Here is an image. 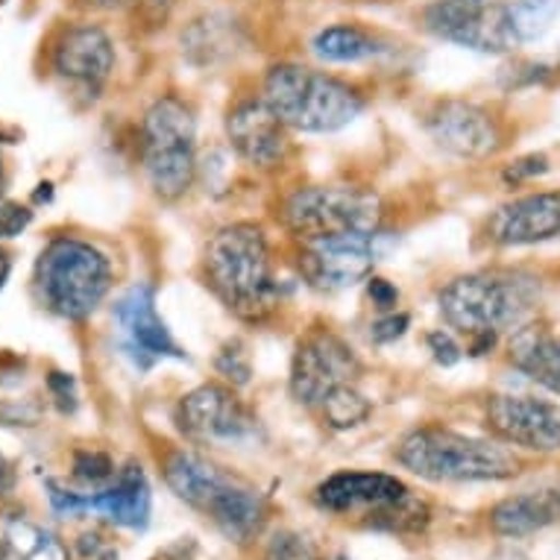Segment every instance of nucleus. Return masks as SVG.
Returning <instances> with one entry per match:
<instances>
[{
  "instance_id": "f257e3e1",
  "label": "nucleus",
  "mask_w": 560,
  "mask_h": 560,
  "mask_svg": "<svg viewBox=\"0 0 560 560\" xmlns=\"http://www.w3.org/2000/svg\"><path fill=\"white\" fill-rule=\"evenodd\" d=\"M540 300V282L523 270H481L452 279L438 296L450 329L467 335L469 355L497 347L502 331L520 329Z\"/></svg>"
},
{
  "instance_id": "f03ea898",
  "label": "nucleus",
  "mask_w": 560,
  "mask_h": 560,
  "mask_svg": "<svg viewBox=\"0 0 560 560\" xmlns=\"http://www.w3.org/2000/svg\"><path fill=\"white\" fill-rule=\"evenodd\" d=\"M206 279L238 320L261 323L279 305L270 247L256 223H230L206 244Z\"/></svg>"
},
{
  "instance_id": "7ed1b4c3",
  "label": "nucleus",
  "mask_w": 560,
  "mask_h": 560,
  "mask_svg": "<svg viewBox=\"0 0 560 560\" xmlns=\"http://www.w3.org/2000/svg\"><path fill=\"white\" fill-rule=\"evenodd\" d=\"M396 460L425 481H505L523 469V460L502 441L423 425L396 446Z\"/></svg>"
},
{
  "instance_id": "20e7f679",
  "label": "nucleus",
  "mask_w": 560,
  "mask_h": 560,
  "mask_svg": "<svg viewBox=\"0 0 560 560\" xmlns=\"http://www.w3.org/2000/svg\"><path fill=\"white\" fill-rule=\"evenodd\" d=\"M261 97L288 129L300 132H338L364 109V97L355 85L303 65H273Z\"/></svg>"
},
{
  "instance_id": "39448f33",
  "label": "nucleus",
  "mask_w": 560,
  "mask_h": 560,
  "mask_svg": "<svg viewBox=\"0 0 560 560\" xmlns=\"http://www.w3.org/2000/svg\"><path fill=\"white\" fill-rule=\"evenodd\" d=\"M112 288V265L80 238H54L36 261V291L47 312L62 320H85Z\"/></svg>"
},
{
  "instance_id": "423d86ee",
  "label": "nucleus",
  "mask_w": 560,
  "mask_h": 560,
  "mask_svg": "<svg viewBox=\"0 0 560 560\" xmlns=\"http://www.w3.org/2000/svg\"><path fill=\"white\" fill-rule=\"evenodd\" d=\"M141 162L159 200L174 202L197 179V120L174 94L159 97L141 120Z\"/></svg>"
},
{
  "instance_id": "0eeeda50",
  "label": "nucleus",
  "mask_w": 560,
  "mask_h": 560,
  "mask_svg": "<svg viewBox=\"0 0 560 560\" xmlns=\"http://www.w3.org/2000/svg\"><path fill=\"white\" fill-rule=\"evenodd\" d=\"M382 200L361 188L312 185L300 188L282 206V221L300 241L329 238L347 232H382Z\"/></svg>"
},
{
  "instance_id": "6e6552de",
  "label": "nucleus",
  "mask_w": 560,
  "mask_h": 560,
  "mask_svg": "<svg viewBox=\"0 0 560 560\" xmlns=\"http://www.w3.org/2000/svg\"><path fill=\"white\" fill-rule=\"evenodd\" d=\"M176 423L185 438L206 446H241L256 441L261 432L249 405L235 394V387L221 382H209L185 394L176 405Z\"/></svg>"
},
{
  "instance_id": "1a4fd4ad",
  "label": "nucleus",
  "mask_w": 560,
  "mask_h": 560,
  "mask_svg": "<svg viewBox=\"0 0 560 560\" xmlns=\"http://www.w3.org/2000/svg\"><path fill=\"white\" fill-rule=\"evenodd\" d=\"M425 30L443 42L481 50V54H508L520 42L514 36L508 3L487 0H434L423 10Z\"/></svg>"
},
{
  "instance_id": "9d476101",
  "label": "nucleus",
  "mask_w": 560,
  "mask_h": 560,
  "mask_svg": "<svg viewBox=\"0 0 560 560\" xmlns=\"http://www.w3.org/2000/svg\"><path fill=\"white\" fill-rule=\"evenodd\" d=\"M382 232H347L329 238L300 241V273L312 288L343 291L368 282L382 256Z\"/></svg>"
},
{
  "instance_id": "9b49d317",
  "label": "nucleus",
  "mask_w": 560,
  "mask_h": 560,
  "mask_svg": "<svg viewBox=\"0 0 560 560\" xmlns=\"http://www.w3.org/2000/svg\"><path fill=\"white\" fill-rule=\"evenodd\" d=\"M361 376V361L347 340L329 329L308 331L291 359V396L300 405H323V399L340 385H352Z\"/></svg>"
},
{
  "instance_id": "f8f14e48",
  "label": "nucleus",
  "mask_w": 560,
  "mask_h": 560,
  "mask_svg": "<svg viewBox=\"0 0 560 560\" xmlns=\"http://www.w3.org/2000/svg\"><path fill=\"white\" fill-rule=\"evenodd\" d=\"M112 317L120 331V347L138 370H150L162 359H188V352L176 343L167 323L162 320L156 308V288L148 282L129 288L112 308Z\"/></svg>"
},
{
  "instance_id": "ddd939ff",
  "label": "nucleus",
  "mask_w": 560,
  "mask_h": 560,
  "mask_svg": "<svg viewBox=\"0 0 560 560\" xmlns=\"http://www.w3.org/2000/svg\"><path fill=\"white\" fill-rule=\"evenodd\" d=\"M487 429L508 446L551 455L560 452V405L537 396L497 394L487 402Z\"/></svg>"
},
{
  "instance_id": "4468645a",
  "label": "nucleus",
  "mask_w": 560,
  "mask_h": 560,
  "mask_svg": "<svg viewBox=\"0 0 560 560\" xmlns=\"http://www.w3.org/2000/svg\"><path fill=\"white\" fill-rule=\"evenodd\" d=\"M425 129L452 156L487 159L502 150L505 136L493 112L469 101H441L425 115Z\"/></svg>"
},
{
  "instance_id": "2eb2a0df",
  "label": "nucleus",
  "mask_w": 560,
  "mask_h": 560,
  "mask_svg": "<svg viewBox=\"0 0 560 560\" xmlns=\"http://www.w3.org/2000/svg\"><path fill=\"white\" fill-rule=\"evenodd\" d=\"M226 138L232 150L238 153L249 167L270 171L288 159L291 138L282 118L267 106L265 97L241 101L226 115Z\"/></svg>"
},
{
  "instance_id": "dca6fc26",
  "label": "nucleus",
  "mask_w": 560,
  "mask_h": 560,
  "mask_svg": "<svg viewBox=\"0 0 560 560\" xmlns=\"http://www.w3.org/2000/svg\"><path fill=\"white\" fill-rule=\"evenodd\" d=\"M485 235L497 247H528L560 235V188L502 202L485 221Z\"/></svg>"
},
{
  "instance_id": "f3484780",
  "label": "nucleus",
  "mask_w": 560,
  "mask_h": 560,
  "mask_svg": "<svg viewBox=\"0 0 560 560\" xmlns=\"http://www.w3.org/2000/svg\"><path fill=\"white\" fill-rule=\"evenodd\" d=\"M411 493V487L387 472H335L314 490V502L329 514H359L368 523L382 508Z\"/></svg>"
},
{
  "instance_id": "a211bd4d",
  "label": "nucleus",
  "mask_w": 560,
  "mask_h": 560,
  "mask_svg": "<svg viewBox=\"0 0 560 560\" xmlns=\"http://www.w3.org/2000/svg\"><path fill=\"white\" fill-rule=\"evenodd\" d=\"M54 68L68 83L101 89L115 71L112 38L106 36V30L94 27V24L68 30L54 47Z\"/></svg>"
},
{
  "instance_id": "6ab92c4d",
  "label": "nucleus",
  "mask_w": 560,
  "mask_h": 560,
  "mask_svg": "<svg viewBox=\"0 0 560 560\" xmlns=\"http://www.w3.org/2000/svg\"><path fill=\"white\" fill-rule=\"evenodd\" d=\"M165 481L176 493V499H183L185 505L209 516V511L218 505V499L235 485V476H230L226 469L206 460L202 455L176 450L165 460Z\"/></svg>"
},
{
  "instance_id": "aec40b11",
  "label": "nucleus",
  "mask_w": 560,
  "mask_h": 560,
  "mask_svg": "<svg viewBox=\"0 0 560 560\" xmlns=\"http://www.w3.org/2000/svg\"><path fill=\"white\" fill-rule=\"evenodd\" d=\"M560 520V490L546 487V490H525L516 497L502 499L490 511V528L499 537L520 540L528 534H537L549 528L551 523Z\"/></svg>"
},
{
  "instance_id": "412c9836",
  "label": "nucleus",
  "mask_w": 560,
  "mask_h": 560,
  "mask_svg": "<svg viewBox=\"0 0 560 560\" xmlns=\"http://www.w3.org/2000/svg\"><path fill=\"white\" fill-rule=\"evenodd\" d=\"M150 508H153V497H150L148 476L138 464H127L109 490L92 497V511H97L120 528H132V532L148 528Z\"/></svg>"
},
{
  "instance_id": "4be33fe9",
  "label": "nucleus",
  "mask_w": 560,
  "mask_h": 560,
  "mask_svg": "<svg viewBox=\"0 0 560 560\" xmlns=\"http://www.w3.org/2000/svg\"><path fill=\"white\" fill-rule=\"evenodd\" d=\"M209 520L214 528L232 542H249L256 540L267 523V499L258 493L256 487L244 485L235 478V485L218 499V505L209 511Z\"/></svg>"
},
{
  "instance_id": "5701e85b",
  "label": "nucleus",
  "mask_w": 560,
  "mask_h": 560,
  "mask_svg": "<svg viewBox=\"0 0 560 560\" xmlns=\"http://www.w3.org/2000/svg\"><path fill=\"white\" fill-rule=\"evenodd\" d=\"M511 361L520 373L560 396V338L540 326H523L511 338Z\"/></svg>"
},
{
  "instance_id": "b1692460",
  "label": "nucleus",
  "mask_w": 560,
  "mask_h": 560,
  "mask_svg": "<svg viewBox=\"0 0 560 560\" xmlns=\"http://www.w3.org/2000/svg\"><path fill=\"white\" fill-rule=\"evenodd\" d=\"M314 56H320L323 62L335 65H349V62H364L378 56L382 45L373 33L352 24H335V27L320 30L312 42Z\"/></svg>"
},
{
  "instance_id": "393cba45",
  "label": "nucleus",
  "mask_w": 560,
  "mask_h": 560,
  "mask_svg": "<svg viewBox=\"0 0 560 560\" xmlns=\"http://www.w3.org/2000/svg\"><path fill=\"white\" fill-rule=\"evenodd\" d=\"M7 546L15 551L19 560H68V549L62 542L27 520H12L7 525Z\"/></svg>"
},
{
  "instance_id": "a878e982",
  "label": "nucleus",
  "mask_w": 560,
  "mask_h": 560,
  "mask_svg": "<svg viewBox=\"0 0 560 560\" xmlns=\"http://www.w3.org/2000/svg\"><path fill=\"white\" fill-rule=\"evenodd\" d=\"M323 420L335 432H349V429H359L370 420L373 405L364 394L355 390V385H340L335 387L326 399H323Z\"/></svg>"
},
{
  "instance_id": "bb28decb",
  "label": "nucleus",
  "mask_w": 560,
  "mask_h": 560,
  "mask_svg": "<svg viewBox=\"0 0 560 560\" xmlns=\"http://www.w3.org/2000/svg\"><path fill=\"white\" fill-rule=\"evenodd\" d=\"M508 12H511L516 42L525 45V42H534L549 30L555 15L560 12V0H511Z\"/></svg>"
},
{
  "instance_id": "cd10ccee",
  "label": "nucleus",
  "mask_w": 560,
  "mask_h": 560,
  "mask_svg": "<svg viewBox=\"0 0 560 560\" xmlns=\"http://www.w3.org/2000/svg\"><path fill=\"white\" fill-rule=\"evenodd\" d=\"M214 370H218V376H223L226 385H249V378H253V361H249L247 343L241 338L226 340V343L218 349V355H214Z\"/></svg>"
},
{
  "instance_id": "c85d7f7f",
  "label": "nucleus",
  "mask_w": 560,
  "mask_h": 560,
  "mask_svg": "<svg viewBox=\"0 0 560 560\" xmlns=\"http://www.w3.org/2000/svg\"><path fill=\"white\" fill-rule=\"evenodd\" d=\"M261 560H320V551L300 532H276L267 540Z\"/></svg>"
},
{
  "instance_id": "c756f323",
  "label": "nucleus",
  "mask_w": 560,
  "mask_h": 560,
  "mask_svg": "<svg viewBox=\"0 0 560 560\" xmlns=\"http://www.w3.org/2000/svg\"><path fill=\"white\" fill-rule=\"evenodd\" d=\"M74 476L80 478V481L101 485V481H106V478L115 476V460H112L106 452L77 450L74 452Z\"/></svg>"
},
{
  "instance_id": "7c9ffc66",
  "label": "nucleus",
  "mask_w": 560,
  "mask_h": 560,
  "mask_svg": "<svg viewBox=\"0 0 560 560\" xmlns=\"http://www.w3.org/2000/svg\"><path fill=\"white\" fill-rule=\"evenodd\" d=\"M47 499L56 516H80L92 511V497H80L74 490H65L56 481H47Z\"/></svg>"
},
{
  "instance_id": "2f4dec72",
  "label": "nucleus",
  "mask_w": 560,
  "mask_h": 560,
  "mask_svg": "<svg viewBox=\"0 0 560 560\" xmlns=\"http://www.w3.org/2000/svg\"><path fill=\"white\" fill-rule=\"evenodd\" d=\"M411 326V317L408 314H396V312H385V317H378L373 326H370V340L373 343H394L408 331Z\"/></svg>"
},
{
  "instance_id": "473e14b6",
  "label": "nucleus",
  "mask_w": 560,
  "mask_h": 560,
  "mask_svg": "<svg viewBox=\"0 0 560 560\" xmlns=\"http://www.w3.org/2000/svg\"><path fill=\"white\" fill-rule=\"evenodd\" d=\"M47 387H50V396H54L56 408L62 413L77 411V382L71 373H50L47 376Z\"/></svg>"
},
{
  "instance_id": "72a5a7b5",
  "label": "nucleus",
  "mask_w": 560,
  "mask_h": 560,
  "mask_svg": "<svg viewBox=\"0 0 560 560\" xmlns=\"http://www.w3.org/2000/svg\"><path fill=\"white\" fill-rule=\"evenodd\" d=\"M425 343H429V352H432L434 361H438L441 368H452V364H458L460 361V347L446 329L429 331V335H425Z\"/></svg>"
},
{
  "instance_id": "f704fd0d",
  "label": "nucleus",
  "mask_w": 560,
  "mask_h": 560,
  "mask_svg": "<svg viewBox=\"0 0 560 560\" xmlns=\"http://www.w3.org/2000/svg\"><path fill=\"white\" fill-rule=\"evenodd\" d=\"M33 223V212L27 206H19V202H7L0 209V238H15L21 232L27 230Z\"/></svg>"
},
{
  "instance_id": "c9c22d12",
  "label": "nucleus",
  "mask_w": 560,
  "mask_h": 560,
  "mask_svg": "<svg viewBox=\"0 0 560 560\" xmlns=\"http://www.w3.org/2000/svg\"><path fill=\"white\" fill-rule=\"evenodd\" d=\"M368 296L370 303L376 305L378 312H394L396 303H399V291H396L387 279L382 276H370L368 279Z\"/></svg>"
},
{
  "instance_id": "e433bc0d",
  "label": "nucleus",
  "mask_w": 560,
  "mask_h": 560,
  "mask_svg": "<svg viewBox=\"0 0 560 560\" xmlns=\"http://www.w3.org/2000/svg\"><path fill=\"white\" fill-rule=\"evenodd\" d=\"M549 171V162H546V156H525L520 159V162H514V165L508 167L505 171V183H525V179H532V176H540Z\"/></svg>"
},
{
  "instance_id": "4c0bfd02",
  "label": "nucleus",
  "mask_w": 560,
  "mask_h": 560,
  "mask_svg": "<svg viewBox=\"0 0 560 560\" xmlns=\"http://www.w3.org/2000/svg\"><path fill=\"white\" fill-rule=\"evenodd\" d=\"M80 551H83L85 558L94 560H118V551L112 549V546H106L97 534H83V537H80Z\"/></svg>"
},
{
  "instance_id": "58836bf2",
  "label": "nucleus",
  "mask_w": 560,
  "mask_h": 560,
  "mask_svg": "<svg viewBox=\"0 0 560 560\" xmlns=\"http://www.w3.org/2000/svg\"><path fill=\"white\" fill-rule=\"evenodd\" d=\"M174 7H176V0H141V10H144V15H148V21L153 24V27L165 24V21L171 19Z\"/></svg>"
},
{
  "instance_id": "ea45409f",
  "label": "nucleus",
  "mask_w": 560,
  "mask_h": 560,
  "mask_svg": "<svg viewBox=\"0 0 560 560\" xmlns=\"http://www.w3.org/2000/svg\"><path fill=\"white\" fill-rule=\"evenodd\" d=\"M12 485H15V472H12V464L3 455H0V493H10Z\"/></svg>"
},
{
  "instance_id": "a19ab883",
  "label": "nucleus",
  "mask_w": 560,
  "mask_h": 560,
  "mask_svg": "<svg viewBox=\"0 0 560 560\" xmlns=\"http://www.w3.org/2000/svg\"><path fill=\"white\" fill-rule=\"evenodd\" d=\"M80 3L92 7V10H118V7H124L127 0H80Z\"/></svg>"
},
{
  "instance_id": "79ce46f5",
  "label": "nucleus",
  "mask_w": 560,
  "mask_h": 560,
  "mask_svg": "<svg viewBox=\"0 0 560 560\" xmlns=\"http://www.w3.org/2000/svg\"><path fill=\"white\" fill-rule=\"evenodd\" d=\"M33 200H36V202H50V200H54V185H50V183L38 185V191L33 194Z\"/></svg>"
},
{
  "instance_id": "37998d69",
  "label": "nucleus",
  "mask_w": 560,
  "mask_h": 560,
  "mask_svg": "<svg viewBox=\"0 0 560 560\" xmlns=\"http://www.w3.org/2000/svg\"><path fill=\"white\" fill-rule=\"evenodd\" d=\"M490 560H528L520 549H499Z\"/></svg>"
},
{
  "instance_id": "c03bdc74",
  "label": "nucleus",
  "mask_w": 560,
  "mask_h": 560,
  "mask_svg": "<svg viewBox=\"0 0 560 560\" xmlns=\"http://www.w3.org/2000/svg\"><path fill=\"white\" fill-rule=\"evenodd\" d=\"M7 276H10V258H7V253H0V288L7 282Z\"/></svg>"
},
{
  "instance_id": "a18cd8bd",
  "label": "nucleus",
  "mask_w": 560,
  "mask_h": 560,
  "mask_svg": "<svg viewBox=\"0 0 560 560\" xmlns=\"http://www.w3.org/2000/svg\"><path fill=\"white\" fill-rule=\"evenodd\" d=\"M3 188H7V174H3V162H0V197H3Z\"/></svg>"
},
{
  "instance_id": "49530a36",
  "label": "nucleus",
  "mask_w": 560,
  "mask_h": 560,
  "mask_svg": "<svg viewBox=\"0 0 560 560\" xmlns=\"http://www.w3.org/2000/svg\"><path fill=\"white\" fill-rule=\"evenodd\" d=\"M3 141H12V136H10V132H3V129H0V144H3Z\"/></svg>"
},
{
  "instance_id": "de8ad7c7",
  "label": "nucleus",
  "mask_w": 560,
  "mask_h": 560,
  "mask_svg": "<svg viewBox=\"0 0 560 560\" xmlns=\"http://www.w3.org/2000/svg\"><path fill=\"white\" fill-rule=\"evenodd\" d=\"M0 558H3V542H0Z\"/></svg>"
},
{
  "instance_id": "09e8293b",
  "label": "nucleus",
  "mask_w": 560,
  "mask_h": 560,
  "mask_svg": "<svg viewBox=\"0 0 560 560\" xmlns=\"http://www.w3.org/2000/svg\"><path fill=\"white\" fill-rule=\"evenodd\" d=\"M335 560H347V558H335Z\"/></svg>"
}]
</instances>
